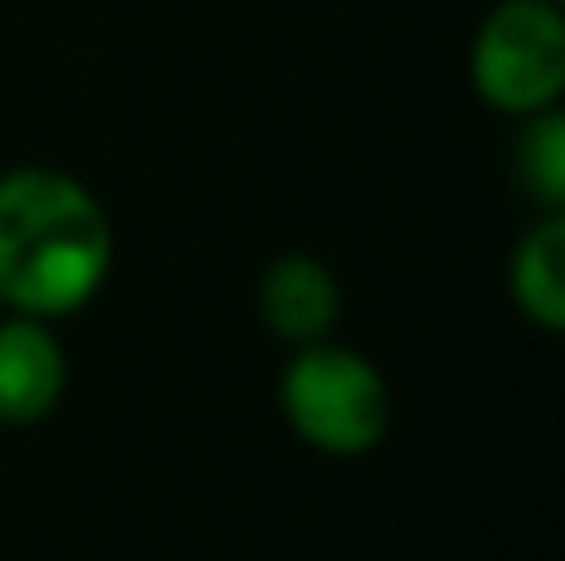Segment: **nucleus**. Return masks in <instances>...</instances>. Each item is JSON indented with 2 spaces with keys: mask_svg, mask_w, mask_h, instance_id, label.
I'll return each instance as SVG.
<instances>
[{
  "mask_svg": "<svg viewBox=\"0 0 565 561\" xmlns=\"http://www.w3.org/2000/svg\"><path fill=\"white\" fill-rule=\"evenodd\" d=\"M115 268V224L85 179L55 165L0 174V308L60 324L99 298Z\"/></svg>",
  "mask_w": 565,
  "mask_h": 561,
  "instance_id": "nucleus-1",
  "label": "nucleus"
},
{
  "mask_svg": "<svg viewBox=\"0 0 565 561\" xmlns=\"http://www.w3.org/2000/svg\"><path fill=\"white\" fill-rule=\"evenodd\" d=\"M278 413L322 457H367L392 427V388L362 348L318 338L292 348L278 373Z\"/></svg>",
  "mask_w": 565,
  "mask_h": 561,
  "instance_id": "nucleus-2",
  "label": "nucleus"
},
{
  "mask_svg": "<svg viewBox=\"0 0 565 561\" xmlns=\"http://www.w3.org/2000/svg\"><path fill=\"white\" fill-rule=\"evenodd\" d=\"M471 95L507 119L556 109L565 95L561 0H497L467 50Z\"/></svg>",
  "mask_w": 565,
  "mask_h": 561,
  "instance_id": "nucleus-3",
  "label": "nucleus"
},
{
  "mask_svg": "<svg viewBox=\"0 0 565 561\" xmlns=\"http://www.w3.org/2000/svg\"><path fill=\"white\" fill-rule=\"evenodd\" d=\"M70 383L65 343L55 324L30 314H0V423L35 427L60 407Z\"/></svg>",
  "mask_w": 565,
  "mask_h": 561,
  "instance_id": "nucleus-4",
  "label": "nucleus"
},
{
  "mask_svg": "<svg viewBox=\"0 0 565 561\" xmlns=\"http://www.w3.org/2000/svg\"><path fill=\"white\" fill-rule=\"evenodd\" d=\"M258 318L288 348L332 338L342 318V284L318 254H278L258 278Z\"/></svg>",
  "mask_w": 565,
  "mask_h": 561,
  "instance_id": "nucleus-5",
  "label": "nucleus"
},
{
  "mask_svg": "<svg viewBox=\"0 0 565 561\" xmlns=\"http://www.w3.org/2000/svg\"><path fill=\"white\" fill-rule=\"evenodd\" d=\"M507 288L516 314L536 324L541 334L565 328V214H541L516 239L507 264Z\"/></svg>",
  "mask_w": 565,
  "mask_h": 561,
  "instance_id": "nucleus-6",
  "label": "nucleus"
},
{
  "mask_svg": "<svg viewBox=\"0 0 565 561\" xmlns=\"http://www.w3.org/2000/svg\"><path fill=\"white\" fill-rule=\"evenodd\" d=\"M511 155H516V174H521V184H526V194L541 204V214H561V204H565V115H561V105L521 119Z\"/></svg>",
  "mask_w": 565,
  "mask_h": 561,
  "instance_id": "nucleus-7",
  "label": "nucleus"
}]
</instances>
